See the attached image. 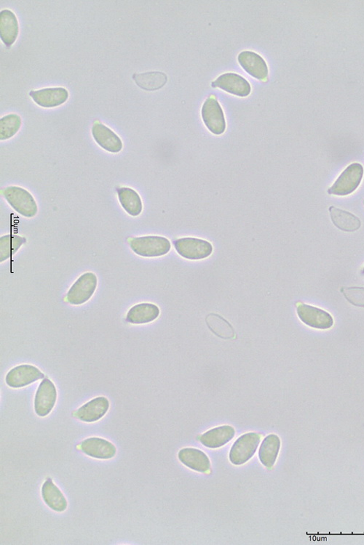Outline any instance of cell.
Wrapping results in <instances>:
<instances>
[{"label":"cell","mask_w":364,"mask_h":545,"mask_svg":"<svg viewBox=\"0 0 364 545\" xmlns=\"http://www.w3.org/2000/svg\"><path fill=\"white\" fill-rule=\"evenodd\" d=\"M29 95L36 103L43 108H54L65 103L69 98V92L64 88H48L31 91Z\"/></svg>","instance_id":"15"},{"label":"cell","mask_w":364,"mask_h":545,"mask_svg":"<svg viewBox=\"0 0 364 545\" xmlns=\"http://www.w3.org/2000/svg\"><path fill=\"white\" fill-rule=\"evenodd\" d=\"M260 440V435L256 433L241 436L231 448L229 461L235 466H241L249 461L256 453Z\"/></svg>","instance_id":"5"},{"label":"cell","mask_w":364,"mask_h":545,"mask_svg":"<svg viewBox=\"0 0 364 545\" xmlns=\"http://www.w3.org/2000/svg\"><path fill=\"white\" fill-rule=\"evenodd\" d=\"M202 114L204 123L210 132L217 135L225 132V118L223 110L216 98L211 97L206 99Z\"/></svg>","instance_id":"8"},{"label":"cell","mask_w":364,"mask_h":545,"mask_svg":"<svg viewBox=\"0 0 364 545\" xmlns=\"http://www.w3.org/2000/svg\"><path fill=\"white\" fill-rule=\"evenodd\" d=\"M364 169L359 163L347 167L332 187L328 190L329 194L347 196L354 193L359 186L363 176Z\"/></svg>","instance_id":"3"},{"label":"cell","mask_w":364,"mask_h":545,"mask_svg":"<svg viewBox=\"0 0 364 545\" xmlns=\"http://www.w3.org/2000/svg\"><path fill=\"white\" fill-rule=\"evenodd\" d=\"M20 35V24L15 14L10 10L0 12V36L3 43L10 47Z\"/></svg>","instance_id":"18"},{"label":"cell","mask_w":364,"mask_h":545,"mask_svg":"<svg viewBox=\"0 0 364 545\" xmlns=\"http://www.w3.org/2000/svg\"><path fill=\"white\" fill-rule=\"evenodd\" d=\"M160 314L158 305L153 303H139L130 309L126 321L131 325H146L156 320Z\"/></svg>","instance_id":"17"},{"label":"cell","mask_w":364,"mask_h":545,"mask_svg":"<svg viewBox=\"0 0 364 545\" xmlns=\"http://www.w3.org/2000/svg\"><path fill=\"white\" fill-rule=\"evenodd\" d=\"M212 87L219 88L230 94L245 97L251 93V85L241 76L227 73L219 77L212 83Z\"/></svg>","instance_id":"12"},{"label":"cell","mask_w":364,"mask_h":545,"mask_svg":"<svg viewBox=\"0 0 364 545\" xmlns=\"http://www.w3.org/2000/svg\"><path fill=\"white\" fill-rule=\"evenodd\" d=\"M178 456L182 464L193 470L206 473L210 470L211 463L208 456L199 450L185 448L180 450Z\"/></svg>","instance_id":"21"},{"label":"cell","mask_w":364,"mask_h":545,"mask_svg":"<svg viewBox=\"0 0 364 545\" xmlns=\"http://www.w3.org/2000/svg\"><path fill=\"white\" fill-rule=\"evenodd\" d=\"M174 244L177 253L182 258L190 261L206 259L210 256L213 250L210 243L198 238H181Z\"/></svg>","instance_id":"4"},{"label":"cell","mask_w":364,"mask_h":545,"mask_svg":"<svg viewBox=\"0 0 364 545\" xmlns=\"http://www.w3.org/2000/svg\"><path fill=\"white\" fill-rule=\"evenodd\" d=\"M45 378V374L36 367L22 364L10 369L6 378V384L12 388H21Z\"/></svg>","instance_id":"10"},{"label":"cell","mask_w":364,"mask_h":545,"mask_svg":"<svg viewBox=\"0 0 364 545\" xmlns=\"http://www.w3.org/2000/svg\"><path fill=\"white\" fill-rule=\"evenodd\" d=\"M97 285L96 275L91 272H85L70 289L67 295L68 302L73 305H80L87 302L95 293Z\"/></svg>","instance_id":"6"},{"label":"cell","mask_w":364,"mask_h":545,"mask_svg":"<svg viewBox=\"0 0 364 545\" xmlns=\"http://www.w3.org/2000/svg\"><path fill=\"white\" fill-rule=\"evenodd\" d=\"M2 194L10 206L21 215L31 218L38 214V207L34 197L22 187H7Z\"/></svg>","instance_id":"2"},{"label":"cell","mask_w":364,"mask_h":545,"mask_svg":"<svg viewBox=\"0 0 364 545\" xmlns=\"http://www.w3.org/2000/svg\"><path fill=\"white\" fill-rule=\"evenodd\" d=\"M41 493L45 503L56 512L62 513L68 509V500L51 479L45 482Z\"/></svg>","instance_id":"20"},{"label":"cell","mask_w":364,"mask_h":545,"mask_svg":"<svg viewBox=\"0 0 364 545\" xmlns=\"http://www.w3.org/2000/svg\"><path fill=\"white\" fill-rule=\"evenodd\" d=\"M22 125L20 115L10 114L0 119V140L6 141L17 133Z\"/></svg>","instance_id":"27"},{"label":"cell","mask_w":364,"mask_h":545,"mask_svg":"<svg viewBox=\"0 0 364 545\" xmlns=\"http://www.w3.org/2000/svg\"><path fill=\"white\" fill-rule=\"evenodd\" d=\"M363 274L364 275V268H363Z\"/></svg>","instance_id":"30"},{"label":"cell","mask_w":364,"mask_h":545,"mask_svg":"<svg viewBox=\"0 0 364 545\" xmlns=\"http://www.w3.org/2000/svg\"><path fill=\"white\" fill-rule=\"evenodd\" d=\"M238 61L248 74L259 80H267L268 67L266 61L259 55L252 51H243L238 56Z\"/></svg>","instance_id":"16"},{"label":"cell","mask_w":364,"mask_h":545,"mask_svg":"<svg viewBox=\"0 0 364 545\" xmlns=\"http://www.w3.org/2000/svg\"><path fill=\"white\" fill-rule=\"evenodd\" d=\"M109 406V401L106 397H97L82 405L73 416L82 422H94L105 416Z\"/></svg>","instance_id":"13"},{"label":"cell","mask_w":364,"mask_h":545,"mask_svg":"<svg viewBox=\"0 0 364 545\" xmlns=\"http://www.w3.org/2000/svg\"><path fill=\"white\" fill-rule=\"evenodd\" d=\"M235 429L229 425L213 429L203 434L199 440L209 449H218L227 444L235 437Z\"/></svg>","instance_id":"19"},{"label":"cell","mask_w":364,"mask_h":545,"mask_svg":"<svg viewBox=\"0 0 364 545\" xmlns=\"http://www.w3.org/2000/svg\"><path fill=\"white\" fill-rule=\"evenodd\" d=\"M78 447L86 455L98 459H109L117 454V449L111 442L97 437L84 440Z\"/></svg>","instance_id":"14"},{"label":"cell","mask_w":364,"mask_h":545,"mask_svg":"<svg viewBox=\"0 0 364 545\" xmlns=\"http://www.w3.org/2000/svg\"><path fill=\"white\" fill-rule=\"evenodd\" d=\"M280 449V438L275 434L268 436L261 443L259 452V461L264 466H274Z\"/></svg>","instance_id":"22"},{"label":"cell","mask_w":364,"mask_h":545,"mask_svg":"<svg viewBox=\"0 0 364 545\" xmlns=\"http://www.w3.org/2000/svg\"><path fill=\"white\" fill-rule=\"evenodd\" d=\"M57 390L54 383L45 378L40 384L35 397L36 413L42 417L52 412L57 401Z\"/></svg>","instance_id":"9"},{"label":"cell","mask_w":364,"mask_h":545,"mask_svg":"<svg viewBox=\"0 0 364 545\" xmlns=\"http://www.w3.org/2000/svg\"><path fill=\"white\" fill-rule=\"evenodd\" d=\"M119 201L123 210L132 217L139 216L143 210V204L139 194L134 190L122 187L118 190Z\"/></svg>","instance_id":"24"},{"label":"cell","mask_w":364,"mask_h":545,"mask_svg":"<svg viewBox=\"0 0 364 545\" xmlns=\"http://www.w3.org/2000/svg\"><path fill=\"white\" fill-rule=\"evenodd\" d=\"M133 79L138 86L147 91H155L162 89L168 81L167 75L160 72H151L135 74Z\"/></svg>","instance_id":"25"},{"label":"cell","mask_w":364,"mask_h":545,"mask_svg":"<svg viewBox=\"0 0 364 545\" xmlns=\"http://www.w3.org/2000/svg\"><path fill=\"white\" fill-rule=\"evenodd\" d=\"M341 292L352 305L357 307H364V287H343Z\"/></svg>","instance_id":"29"},{"label":"cell","mask_w":364,"mask_h":545,"mask_svg":"<svg viewBox=\"0 0 364 545\" xmlns=\"http://www.w3.org/2000/svg\"><path fill=\"white\" fill-rule=\"evenodd\" d=\"M298 317L305 325L313 329L326 330L334 325V319L330 314L308 304L297 306Z\"/></svg>","instance_id":"7"},{"label":"cell","mask_w":364,"mask_h":545,"mask_svg":"<svg viewBox=\"0 0 364 545\" xmlns=\"http://www.w3.org/2000/svg\"><path fill=\"white\" fill-rule=\"evenodd\" d=\"M26 238L19 235H6L0 238V262L3 263L18 252Z\"/></svg>","instance_id":"26"},{"label":"cell","mask_w":364,"mask_h":545,"mask_svg":"<svg viewBox=\"0 0 364 545\" xmlns=\"http://www.w3.org/2000/svg\"><path fill=\"white\" fill-rule=\"evenodd\" d=\"M328 211L333 224L340 230L354 232L361 228V220L355 215L333 206L330 207Z\"/></svg>","instance_id":"23"},{"label":"cell","mask_w":364,"mask_h":545,"mask_svg":"<svg viewBox=\"0 0 364 545\" xmlns=\"http://www.w3.org/2000/svg\"><path fill=\"white\" fill-rule=\"evenodd\" d=\"M206 321L208 328L215 335L226 339L234 337L233 328L222 316L211 314Z\"/></svg>","instance_id":"28"},{"label":"cell","mask_w":364,"mask_h":545,"mask_svg":"<svg viewBox=\"0 0 364 545\" xmlns=\"http://www.w3.org/2000/svg\"><path fill=\"white\" fill-rule=\"evenodd\" d=\"M92 135L99 146L112 154H117L123 149V144L119 136L98 121L93 125Z\"/></svg>","instance_id":"11"},{"label":"cell","mask_w":364,"mask_h":545,"mask_svg":"<svg viewBox=\"0 0 364 545\" xmlns=\"http://www.w3.org/2000/svg\"><path fill=\"white\" fill-rule=\"evenodd\" d=\"M129 245L132 251L143 258H158L169 252L172 248L167 238L146 236L131 238Z\"/></svg>","instance_id":"1"}]
</instances>
